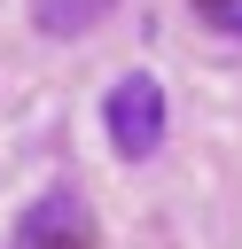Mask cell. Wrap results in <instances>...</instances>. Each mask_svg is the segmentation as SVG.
Returning <instances> with one entry per match:
<instances>
[{
	"label": "cell",
	"instance_id": "obj_1",
	"mask_svg": "<svg viewBox=\"0 0 242 249\" xmlns=\"http://www.w3.org/2000/svg\"><path fill=\"white\" fill-rule=\"evenodd\" d=\"M109 140H117V156H148L164 140V86L148 70H133V78L109 86Z\"/></svg>",
	"mask_w": 242,
	"mask_h": 249
},
{
	"label": "cell",
	"instance_id": "obj_2",
	"mask_svg": "<svg viewBox=\"0 0 242 249\" xmlns=\"http://www.w3.org/2000/svg\"><path fill=\"white\" fill-rule=\"evenodd\" d=\"M109 0H39V31H86Z\"/></svg>",
	"mask_w": 242,
	"mask_h": 249
},
{
	"label": "cell",
	"instance_id": "obj_3",
	"mask_svg": "<svg viewBox=\"0 0 242 249\" xmlns=\"http://www.w3.org/2000/svg\"><path fill=\"white\" fill-rule=\"evenodd\" d=\"M211 8H219V23H226V31H242V0H211Z\"/></svg>",
	"mask_w": 242,
	"mask_h": 249
}]
</instances>
